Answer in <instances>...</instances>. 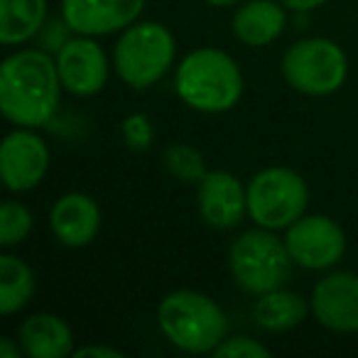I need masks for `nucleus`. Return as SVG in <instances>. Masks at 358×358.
Here are the masks:
<instances>
[{"label": "nucleus", "instance_id": "obj_1", "mask_svg": "<svg viewBox=\"0 0 358 358\" xmlns=\"http://www.w3.org/2000/svg\"><path fill=\"white\" fill-rule=\"evenodd\" d=\"M57 59L42 50H20L0 66V110L17 128H42L59 110Z\"/></svg>", "mask_w": 358, "mask_h": 358}, {"label": "nucleus", "instance_id": "obj_2", "mask_svg": "<svg viewBox=\"0 0 358 358\" xmlns=\"http://www.w3.org/2000/svg\"><path fill=\"white\" fill-rule=\"evenodd\" d=\"M174 91L182 103L199 113H226L241 101L243 74L231 55L201 47L179 62Z\"/></svg>", "mask_w": 358, "mask_h": 358}, {"label": "nucleus", "instance_id": "obj_3", "mask_svg": "<svg viewBox=\"0 0 358 358\" xmlns=\"http://www.w3.org/2000/svg\"><path fill=\"white\" fill-rule=\"evenodd\" d=\"M157 324L172 346L187 353H214L229 334V317L196 289H174L157 307Z\"/></svg>", "mask_w": 358, "mask_h": 358}, {"label": "nucleus", "instance_id": "obj_4", "mask_svg": "<svg viewBox=\"0 0 358 358\" xmlns=\"http://www.w3.org/2000/svg\"><path fill=\"white\" fill-rule=\"evenodd\" d=\"M292 265L294 260L285 245V238H278L263 226L241 234L229 250L231 278L243 292L255 297L282 287L289 280Z\"/></svg>", "mask_w": 358, "mask_h": 358}, {"label": "nucleus", "instance_id": "obj_5", "mask_svg": "<svg viewBox=\"0 0 358 358\" xmlns=\"http://www.w3.org/2000/svg\"><path fill=\"white\" fill-rule=\"evenodd\" d=\"M177 42L162 22H133L113 50V66L130 89H150L174 64Z\"/></svg>", "mask_w": 358, "mask_h": 358}, {"label": "nucleus", "instance_id": "obj_6", "mask_svg": "<svg viewBox=\"0 0 358 358\" xmlns=\"http://www.w3.org/2000/svg\"><path fill=\"white\" fill-rule=\"evenodd\" d=\"M248 216L270 231L289 229L302 219L309 204V187L302 174L289 167L260 169L245 187Z\"/></svg>", "mask_w": 358, "mask_h": 358}, {"label": "nucleus", "instance_id": "obj_7", "mask_svg": "<svg viewBox=\"0 0 358 358\" xmlns=\"http://www.w3.org/2000/svg\"><path fill=\"white\" fill-rule=\"evenodd\" d=\"M348 59L336 42L327 37L299 40L285 52L282 76L304 96H329L346 81Z\"/></svg>", "mask_w": 358, "mask_h": 358}, {"label": "nucleus", "instance_id": "obj_8", "mask_svg": "<svg viewBox=\"0 0 358 358\" xmlns=\"http://www.w3.org/2000/svg\"><path fill=\"white\" fill-rule=\"evenodd\" d=\"M285 245L294 265L304 270H327L346 253V236L334 219L312 214L297 219L285 234Z\"/></svg>", "mask_w": 358, "mask_h": 358}, {"label": "nucleus", "instance_id": "obj_9", "mask_svg": "<svg viewBox=\"0 0 358 358\" xmlns=\"http://www.w3.org/2000/svg\"><path fill=\"white\" fill-rule=\"evenodd\" d=\"M50 169L47 143L35 128H17L0 145V177L8 192H30Z\"/></svg>", "mask_w": 358, "mask_h": 358}, {"label": "nucleus", "instance_id": "obj_10", "mask_svg": "<svg viewBox=\"0 0 358 358\" xmlns=\"http://www.w3.org/2000/svg\"><path fill=\"white\" fill-rule=\"evenodd\" d=\"M59 79L69 94L96 96L108 81V59L101 45L91 37L81 35L66 40L57 52Z\"/></svg>", "mask_w": 358, "mask_h": 358}, {"label": "nucleus", "instance_id": "obj_11", "mask_svg": "<svg viewBox=\"0 0 358 358\" xmlns=\"http://www.w3.org/2000/svg\"><path fill=\"white\" fill-rule=\"evenodd\" d=\"M145 0H62V17L69 30L103 37L138 22Z\"/></svg>", "mask_w": 358, "mask_h": 358}, {"label": "nucleus", "instance_id": "obj_12", "mask_svg": "<svg viewBox=\"0 0 358 358\" xmlns=\"http://www.w3.org/2000/svg\"><path fill=\"white\" fill-rule=\"evenodd\" d=\"M314 319L324 329L336 334L358 331V275L356 273H331L322 278L312 289Z\"/></svg>", "mask_w": 358, "mask_h": 358}, {"label": "nucleus", "instance_id": "obj_13", "mask_svg": "<svg viewBox=\"0 0 358 358\" xmlns=\"http://www.w3.org/2000/svg\"><path fill=\"white\" fill-rule=\"evenodd\" d=\"M199 214L206 226L219 231L236 229L248 214V194L238 177L226 169L206 172L199 182Z\"/></svg>", "mask_w": 358, "mask_h": 358}, {"label": "nucleus", "instance_id": "obj_14", "mask_svg": "<svg viewBox=\"0 0 358 358\" xmlns=\"http://www.w3.org/2000/svg\"><path fill=\"white\" fill-rule=\"evenodd\" d=\"M50 229L66 248H86L99 236L101 209L94 196L84 192H69L59 196L50 211Z\"/></svg>", "mask_w": 358, "mask_h": 358}, {"label": "nucleus", "instance_id": "obj_15", "mask_svg": "<svg viewBox=\"0 0 358 358\" xmlns=\"http://www.w3.org/2000/svg\"><path fill=\"white\" fill-rule=\"evenodd\" d=\"M17 343L30 358H64L74 353L69 324L57 314H32L17 329Z\"/></svg>", "mask_w": 358, "mask_h": 358}, {"label": "nucleus", "instance_id": "obj_16", "mask_svg": "<svg viewBox=\"0 0 358 358\" xmlns=\"http://www.w3.org/2000/svg\"><path fill=\"white\" fill-rule=\"evenodd\" d=\"M287 25L285 8L275 0H248L234 15V35L248 47H265L282 35Z\"/></svg>", "mask_w": 358, "mask_h": 358}, {"label": "nucleus", "instance_id": "obj_17", "mask_svg": "<svg viewBox=\"0 0 358 358\" xmlns=\"http://www.w3.org/2000/svg\"><path fill=\"white\" fill-rule=\"evenodd\" d=\"M309 309H312V304H307V299L299 297L297 292L278 287L273 292H265L255 299L253 319L260 329L278 334L299 327L307 319Z\"/></svg>", "mask_w": 358, "mask_h": 358}, {"label": "nucleus", "instance_id": "obj_18", "mask_svg": "<svg viewBox=\"0 0 358 358\" xmlns=\"http://www.w3.org/2000/svg\"><path fill=\"white\" fill-rule=\"evenodd\" d=\"M47 20V0H0V42L22 45L42 30Z\"/></svg>", "mask_w": 358, "mask_h": 358}, {"label": "nucleus", "instance_id": "obj_19", "mask_svg": "<svg viewBox=\"0 0 358 358\" xmlns=\"http://www.w3.org/2000/svg\"><path fill=\"white\" fill-rule=\"evenodd\" d=\"M35 273L25 260L10 253L0 255V314L20 312L35 297Z\"/></svg>", "mask_w": 358, "mask_h": 358}, {"label": "nucleus", "instance_id": "obj_20", "mask_svg": "<svg viewBox=\"0 0 358 358\" xmlns=\"http://www.w3.org/2000/svg\"><path fill=\"white\" fill-rule=\"evenodd\" d=\"M164 167L182 185H199L206 174L204 155L192 145H172L164 152Z\"/></svg>", "mask_w": 358, "mask_h": 358}, {"label": "nucleus", "instance_id": "obj_21", "mask_svg": "<svg viewBox=\"0 0 358 358\" xmlns=\"http://www.w3.org/2000/svg\"><path fill=\"white\" fill-rule=\"evenodd\" d=\"M32 231V214L20 201H3L0 206V245L3 248H15L30 236Z\"/></svg>", "mask_w": 358, "mask_h": 358}, {"label": "nucleus", "instance_id": "obj_22", "mask_svg": "<svg viewBox=\"0 0 358 358\" xmlns=\"http://www.w3.org/2000/svg\"><path fill=\"white\" fill-rule=\"evenodd\" d=\"M214 356L221 358H268L270 348L250 336H231L216 346Z\"/></svg>", "mask_w": 358, "mask_h": 358}, {"label": "nucleus", "instance_id": "obj_23", "mask_svg": "<svg viewBox=\"0 0 358 358\" xmlns=\"http://www.w3.org/2000/svg\"><path fill=\"white\" fill-rule=\"evenodd\" d=\"M123 138L128 143L130 150H148L152 145L155 138V128H152V120L148 118L145 113H133L123 120Z\"/></svg>", "mask_w": 358, "mask_h": 358}, {"label": "nucleus", "instance_id": "obj_24", "mask_svg": "<svg viewBox=\"0 0 358 358\" xmlns=\"http://www.w3.org/2000/svg\"><path fill=\"white\" fill-rule=\"evenodd\" d=\"M76 358H123V353L118 348H108V346H84V348H76L74 351Z\"/></svg>", "mask_w": 358, "mask_h": 358}, {"label": "nucleus", "instance_id": "obj_25", "mask_svg": "<svg viewBox=\"0 0 358 358\" xmlns=\"http://www.w3.org/2000/svg\"><path fill=\"white\" fill-rule=\"evenodd\" d=\"M280 3L292 8V10H314V8L324 6V3H329V0H280Z\"/></svg>", "mask_w": 358, "mask_h": 358}, {"label": "nucleus", "instance_id": "obj_26", "mask_svg": "<svg viewBox=\"0 0 358 358\" xmlns=\"http://www.w3.org/2000/svg\"><path fill=\"white\" fill-rule=\"evenodd\" d=\"M20 351H22V346L20 343H13V338H3L0 341V358H20Z\"/></svg>", "mask_w": 358, "mask_h": 358}, {"label": "nucleus", "instance_id": "obj_27", "mask_svg": "<svg viewBox=\"0 0 358 358\" xmlns=\"http://www.w3.org/2000/svg\"><path fill=\"white\" fill-rule=\"evenodd\" d=\"M209 6H216V8H229V6H236L238 0H206Z\"/></svg>", "mask_w": 358, "mask_h": 358}]
</instances>
